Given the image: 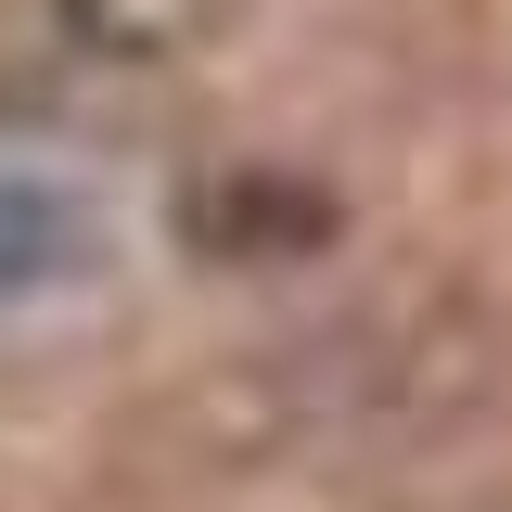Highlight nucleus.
<instances>
[{"mask_svg": "<svg viewBox=\"0 0 512 512\" xmlns=\"http://www.w3.org/2000/svg\"><path fill=\"white\" fill-rule=\"evenodd\" d=\"M90 269V205L52 180H0V295H52Z\"/></svg>", "mask_w": 512, "mask_h": 512, "instance_id": "1", "label": "nucleus"}]
</instances>
